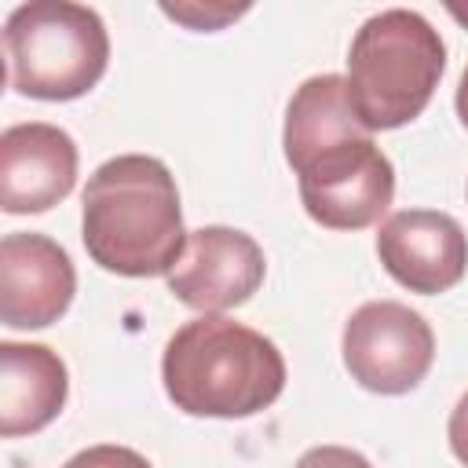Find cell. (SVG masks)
I'll use <instances>...</instances> for the list:
<instances>
[{
  "mask_svg": "<svg viewBox=\"0 0 468 468\" xmlns=\"http://www.w3.org/2000/svg\"><path fill=\"white\" fill-rule=\"evenodd\" d=\"M80 238L88 256L121 278L168 274L186 245L179 190L165 161L117 154L102 161L80 197Z\"/></svg>",
  "mask_w": 468,
  "mask_h": 468,
  "instance_id": "cell-1",
  "label": "cell"
},
{
  "mask_svg": "<svg viewBox=\"0 0 468 468\" xmlns=\"http://www.w3.org/2000/svg\"><path fill=\"white\" fill-rule=\"evenodd\" d=\"M161 380L176 410L190 417H252L285 388V358L263 333L201 314L172 333L161 358Z\"/></svg>",
  "mask_w": 468,
  "mask_h": 468,
  "instance_id": "cell-2",
  "label": "cell"
},
{
  "mask_svg": "<svg viewBox=\"0 0 468 468\" xmlns=\"http://www.w3.org/2000/svg\"><path fill=\"white\" fill-rule=\"evenodd\" d=\"M446 69V44L439 29L410 11L388 7L369 15L347 51V99L369 132L410 124L431 102Z\"/></svg>",
  "mask_w": 468,
  "mask_h": 468,
  "instance_id": "cell-3",
  "label": "cell"
},
{
  "mask_svg": "<svg viewBox=\"0 0 468 468\" xmlns=\"http://www.w3.org/2000/svg\"><path fill=\"white\" fill-rule=\"evenodd\" d=\"M7 84L18 95L69 102L88 95L110 62L99 11L69 0H29L4 22Z\"/></svg>",
  "mask_w": 468,
  "mask_h": 468,
  "instance_id": "cell-4",
  "label": "cell"
},
{
  "mask_svg": "<svg viewBox=\"0 0 468 468\" xmlns=\"http://www.w3.org/2000/svg\"><path fill=\"white\" fill-rule=\"evenodd\" d=\"M351 380L377 395L413 391L435 358V333L413 307L399 300H369L344 322L340 336Z\"/></svg>",
  "mask_w": 468,
  "mask_h": 468,
  "instance_id": "cell-5",
  "label": "cell"
},
{
  "mask_svg": "<svg viewBox=\"0 0 468 468\" xmlns=\"http://www.w3.org/2000/svg\"><path fill=\"white\" fill-rule=\"evenodd\" d=\"M296 176L303 212L329 230L373 227L395 197V168L373 135L322 150Z\"/></svg>",
  "mask_w": 468,
  "mask_h": 468,
  "instance_id": "cell-6",
  "label": "cell"
},
{
  "mask_svg": "<svg viewBox=\"0 0 468 468\" xmlns=\"http://www.w3.org/2000/svg\"><path fill=\"white\" fill-rule=\"evenodd\" d=\"M263 274L267 260L252 234L234 227H197L186 230V245L165 278L179 303L201 314H219L245 303L263 285Z\"/></svg>",
  "mask_w": 468,
  "mask_h": 468,
  "instance_id": "cell-7",
  "label": "cell"
},
{
  "mask_svg": "<svg viewBox=\"0 0 468 468\" xmlns=\"http://www.w3.org/2000/svg\"><path fill=\"white\" fill-rule=\"evenodd\" d=\"M384 271L410 292L435 296L453 289L468 271V234L450 212L402 208L377 230Z\"/></svg>",
  "mask_w": 468,
  "mask_h": 468,
  "instance_id": "cell-8",
  "label": "cell"
},
{
  "mask_svg": "<svg viewBox=\"0 0 468 468\" xmlns=\"http://www.w3.org/2000/svg\"><path fill=\"white\" fill-rule=\"evenodd\" d=\"M77 292L66 249L44 234H4L0 241V322L7 329H44L58 322Z\"/></svg>",
  "mask_w": 468,
  "mask_h": 468,
  "instance_id": "cell-9",
  "label": "cell"
},
{
  "mask_svg": "<svg viewBox=\"0 0 468 468\" xmlns=\"http://www.w3.org/2000/svg\"><path fill=\"white\" fill-rule=\"evenodd\" d=\"M77 143L48 121L11 124L0 135V205L11 216L48 212L77 183Z\"/></svg>",
  "mask_w": 468,
  "mask_h": 468,
  "instance_id": "cell-10",
  "label": "cell"
},
{
  "mask_svg": "<svg viewBox=\"0 0 468 468\" xmlns=\"http://www.w3.org/2000/svg\"><path fill=\"white\" fill-rule=\"evenodd\" d=\"M69 395L66 362L44 344H0V435L18 439L48 428Z\"/></svg>",
  "mask_w": 468,
  "mask_h": 468,
  "instance_id": "cell-11",
  "label": "cell"
},
{
  "mask_svg": "<svg viewBox=\"0 0 468 468\" xmlns=\"http://www.w3.org/2000/svg\"><path fill=\"white\" fill-rule=\"evenodd\" d=\"M366 135L373 132L355 117L351 99H347V80L340 73L307 77L285 106L282 146H285V161L292 172H300L322 150L344 139H366Z\"/></svg>",
  "mask_w": 468,
  "mask_h": 468,
  "instance_id": "cell-12",
  "label": "cell"
},
{
  "mask_svg": "<svg viewBox=\"0 0 468 468\" xmlns=\"http://www.w3.org/2000/svg\"><path fill=\"white\" fill-rule=\"evenodd\" d=\"M62 468H150V461L128 446H113V442H99L88 446L80 453H73Z\"/></svg>",
  "mask_w": 468,
  "mask_h": 468,
  "instance_id": "cell-13",
  "label": "cell"
},
{
  "mask_svg": "<svg viewBox=\"0 0 468 468\" xmlns=\"http://www.w3.org/2000/svg\"><path fill=\"white\" fill-rule=\"evenodd\" d=\"M161 11L168 15V18H176V22H183V26H190V29H219L223 22H230V18H238V15H245L249 7H227V4H161Z\"/></svg>",
  "mask_w": 468,
  "mask_h": 468,
  "instance_id": "cell-14",
  "label": "cell"
},
{
  "mask_svg": "<svg viewBox=\"0 0 468 468\" xmlns=\"http://www.w3.org/2000/svg\"><path fill=\"white\" fill-rule=\"evenodd\" d=\"M292 468H373V464L358 450H347V446H314Z\"/></svg>",
  "mask_w": 468,
  "mask_h": 468,
  "instance_id": "cell-15",
  "label": "cell"
},
{
  "mask_svg": "<svg viewBox=\"0 0 468 468\" xmlns=\"http://www.w3.org/2000/svg\"><path fill=\"white\" fill-rule=\"evenodd\" d=\"M446 435H450L453 457L468 468V391L457 399V406H453V413H450V424H446Z\"/></svg>",
  "mask_w": 468,
  "mask_h": 468,
  "instance_id": "cell-16",
  "label": "cell"
},
{
  "mask_svg": "<svg viewBox=\"0 0 468 468\" xmlns=\"http://www.w3.org/2000/svg\"><path fill=\"white\" fill-rule=\"evenodd\" d=\"M453 106H457L461 124L468 128V66H464V73H461V84H457V99H453Z\"/></svg>",
  "mask_w": 468,
  "mask_h": 468,
  "instance_id": "cell-17",
  "label": "cell"
},
{
  "mask_svg": "<svg viewBox=\"0 0 468 468\" xmlns=\"http://www.w3.org/2000/svg\"><path fill=\"white\" fill-rule=\"evenodd\" d=\"M446 11H450L461 26H468V4H446Z\"/></svg>",
  "mask_w": 468,
  "mask_h": 468,
  "instance_id": "cell-18",
  "label": "cell"
}]
</instances>
